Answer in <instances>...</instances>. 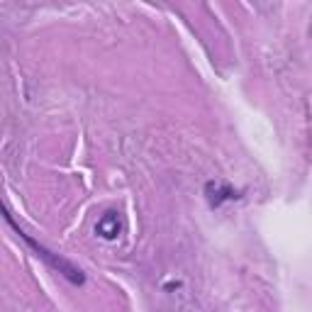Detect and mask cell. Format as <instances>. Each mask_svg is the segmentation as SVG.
<instances>
[{
	"label": "cell",
	"mask_w": 312,
	"mask_h": 312,
	"mask_svg": "<svg viewBox=\"0 0 312 312\" xmlns=\"http://www.w3.org/2000/svg\"><path fill=\"white\" fill-rule=\"evenodd\" d=\"M108 222H115V224H117V217H115V212H108V217H103V219L98 222L95 232L100 234V237H105V239H112L115 234L120 232V227H112V224H108Z\"/></svg>",
	"instance_id": "6da1fadb"
}]
</instances>
